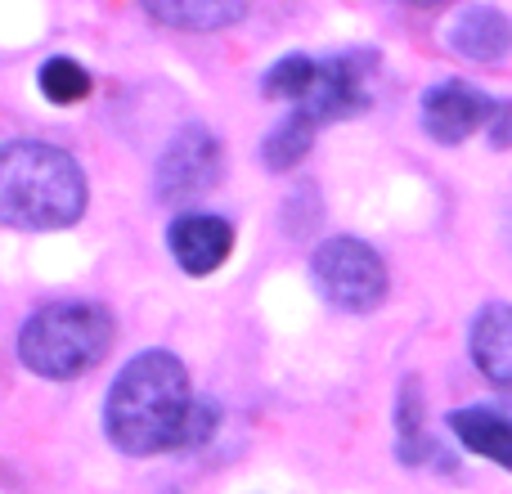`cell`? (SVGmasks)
Wrapping results in <instances>:
<instances>
[{"label":"cell","mask_w":512,"mask_h":494,"mask_svg":"<svg viewBox=\"0 0 512 494\" xmlns=\"http://www.w3.org/2000/svg\"><path fill=\"white\" fill-rule=\"evenodd\" d=\"M454 54L472 63H499L512 54V18L495 5H468L450 27Z\"/></svg>","instance_id":"30bf717a"},{"label":"cell","mask_w":512,"mask_h":494,"mask_svg":"<svg viewBox=\"0 0 512 494\" xmlns=\"http://www.w3.org/2000/svg\"><path fill=\"white\" fill-rule=\"evenodd\" d=\"M86 212V171L68 149L9 140L0 149V221L9 230H68Z\"/></svg>","instance_id":"7a4b0ae2"},{"label":"cell","mask_w":512,"mask_h":494,"mask_svg":"<svg viewBox=\"0 0 512 494\" xmlns=\"http://www.w3.org/2000/svg\"><path fill=\"white\" fill-rule=\"evenodd\" d=\"M113 346V315L95 301H50L18 328V360L50 382L90 373Z\"/></svg>","instance_id":"3957f363"},{"label":"cell","mask_w":512,"mask_h":494,"mask_svg":"<svg viewBox=\"0 0 512 494\" xmlns=\"http://www.w3.org/2000/svg\"><path fill=\"white\" fill-rule=\"evenodd\" d=\"M373 81H378V54L373 50H342L328 54L319 63L315 90L301 108L315 117L319 126L328 122H351V117L369 113L373 104Z\"/></svg>","instance_id":"8992f818"},{"label":"cell","mask_w":512,"mask_h":494,"mask_svg":"<svg viewBox=\"0 0 512 494\" xmlns=\"http://www.w3.org/2000/svg\"><path fill=\"white\" fill-rule=\"evenodd\" d=\"M490 140H495V149H512V99H499L495 122H490Z\"/></svg>","instance_id":"e0dca14e"},{"label":"cell","mask_w":512,"mask_h":494,"mask_svg":"<svg viewBox=\"0 0 512 494\" xmlns=\"http://www.w3.org/2000/svg\"><path fill=\"white\" fill-rule=\"evenodd\" d=\"M315 77H319V59H310V54H288V59H279L261 77V95L301 108L310 99V90H315Z\"/></svg>","instance_id":"9a60e30c"},{"label":"cell","mask_w":512,"mask_h":494,"mask_svg":"<svg viewBox=\"0 0 512 494\" xmlns=\"http://www.w3.org/2000/svg\"><path fill=\"white\" fill-rule=\"evenodd\" d=\"M315 131H319V122L306 113V108H288V113H283L279 122L270 126V135H265L261 162L270 171H292L310 153V144H315Z\"/></svg>","instance_id":"5bb4252c"},{"label":"cell","mask_w":512,"mask_h":494,"mask_svg":"<svg viewBox=\"0 0 512 494\" xmlns=\"http://www.w3.org/2000/svg\"><path fill=\"white\" fill-rule=\"evenodd\" d=\"M41 95L50 99V104L68 108V104H81V99L90 95V72L81 68L77 59H50L41 68Z\"/></svg>","instance_id":"2e32d148"},{"label":"cell","mask_w":512,"mask_h":494,"mask_svg":"<svg viewBox=\"0 0 512 494\" xmlns=\"http://www.w3.org/2000/svg\"><path fill=\"white\" fill-rule=\"evenodd\" d=\"M495 108H499V99H490L486 90L468 86V81H459V77L436 81V86L423 90V131L436 144L454 149L468 135H477L481 126L495 122Z\"/></svg>","instance_id":"52a82bcc"},{"label":"cell","mask_w":512,"mask_h":494,"mask_svg":"<svg viewBox=\"0 0 512 494\" xmlns=\"http://www.w3.org/2000/svg\"><path fill=\"white\" fill-rule=\"evenodd\" d=\"M167 247H171V256H176L180 270L194 274V279H203V274L221 270V265L230 261L234 230H230V221H221V216L180 212L176 221L167 225Z\"/></svg>","instance_id":"ba28073f"},{"label":"cell","mask_w":512,"mask_h":494,"mask_svg":"<svg viewBox=\"0 0 512 494\" xmlns=\"http://www.w3.org/2000/svg\"><path fill=\"white\" fill-rule=\"evenodd\" d=\"M468 351H472V364L481 369V378L512 400V306L508 301H490V306L477 310V319L468 328Z\"/></svg>","instance_id":"9c48e42d"},{"label":"cell","mask_w":512,"mask_h":494,"mask_svg":"<svg viewBox=\"0 0 512 494\" xmlns=\"http://www.w3.org/2000/svg\"><path fill=\"white\" fill-rule=\"evenodd\" d=\"M310 283L328 306L346 310V315H369L387 301V265L355 234H337V239H324L315 247Z\"/></svg>","instance_id":"277c9868"},{"label":"cell","mask_w":512,"mask_h":494,"mask_svg":"<svg viewBox=\"0 0 512 494\" xmlns=\"http://www.w3.org/2000/svg\"><path fill=\"white\" fill-rule=\"evenodd\" d=\"M396 459L405 468H423V463L441 459L450 468V459L441 454V445L427 436V423H423V387L418 378H405L400 382V396H396Z\"/></svg>","instance_id":"7c38bea8"},{"label":"cell","mask_w":512,"mask_h":494,"mask_svg":"<svg viewBox=\"0 0 512 494\" xmlns=\"http://www.w3.org/2000/svg\"><path fill=\"white\" fill-rule=\"evenodd\" d=\"M445 427L454 432V441L463 450L481 454V459L499 463L504 472H512V418L486 405H468V409H450Z\"/></svg>","instance_id":"8fae6325"},{"label":"cell","mask_w":512,"mask_h":494,"mask_svg":"<svg viewBox=\"0 0 512 494\" xmlns=\"http://www.w3.org/2000/svg\"><path fill=\"white\" fill-rule=\"evenodd\" d=\"M225 176V144L216 131L189 122L171 135V144L162 149L158 171H153V185H158L162 203H189V198L207 194L216 180Z\"/></svg>","instance_id":"5b68a950"},{"label":"cell","mask_w":512,"mask_h":494,"mask_svg":"<svg viewBox=\"0 0 512 494\" xmlns=\"http://www.w3.org/2000/svg\"><path fill=\"white\" fill-rule=\"evenodd\" d=\"M149 9L153 23H167V27H180V32H221V27H234L248 18V5L243 0H153Z\"/></svg>","instance_id":"4fadbf2b"},{"label":"cell","mask_w":512,"mask_h":494,"mask_svg":"<svg viewBox=\"0 0 512 494\" xmlns=\"http://www.w3.org/2000/svg\"><path fill=\"white\" fill-rule=\"evenodd\" d=\"M221 423L212 400L194 396L185 364L171 351H140L113 378L104 400V432L122 454H162L189 450L207 441Z\"/></svg>","instance_id":"6da1fadb"}]
</instances>
